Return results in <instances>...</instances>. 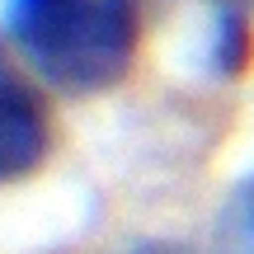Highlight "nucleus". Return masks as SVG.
Returning <instances> with one entry per match:
<instances>
[{
	"mask_svg": "<svg viewBox=\"0 0 254 254\" xmlns=\"http://www.w3.org/2000/svg\"><path fill=\"white\" fill-rule=\"evenodd\" d=\"M24 57L62 94L113 90L136 57V9L132 0H80V9L38 38Z\"/></svg>",
	"mask_w": 254,
	"mask_h": 254,
	"instance_id": "f257e3e1",
	"label": "nucleus"
},
{
	"mask_svg": "<svg viewBox=\"0 0 254 254\" xmlns=\"http://www.w3.org/2000/svg\"><path fill=\"white\" fill-rule=\"evenodd\" d=\"M47 109L14 71L0 75V184L33 174L47 155Z\"/></svg>",
	"mask_w": 254,
	"mask_h": 254,
	"instance_id": "f03ea898",
	"label": "nucleus"
},
{
	"mask_svg": "<svg viewBox=\"0 0 254 254\" xmlns=\"http://www.w3.org/2000/svg\"><path fill=\"white\" fill-rule=\"evenodd\" d=\"M254 57V33L245 24V14H236V9H221L217 19H212V38H207V62L217 75H240L250 66Z\"/></svg>",
	"mask_w": 254,
	"mask_h": 254,
	"instance_id": "7ed1b4c3",
	"label": "nucleus"
},
{
	"mask_svg": "<svg viewBox=\"0 0 254 254\" xmlns=\"http://www.w3.org/2000/svg\"><path fill=\"white\" fill-rule=\"evenodd\" d=\"M75 9H80V0H5V24L14 33L19 52H28L38 38H47Z\"/></svg>",
	"mask_w": 254,
	"mask_h": 254,
	"instance_id": "20e7f679",
	"label": "nucleus"
},
{
	"mask_svg": "<svg viewBox=\"0 0 254 254\" xmlns=\"http://www.w3.org/2000/svg\"><path fill=\"white\" fill-rule=\"evenodd\" d=\"M226 231H231V240H236L240 254H254V174L236 189V198H231Z\"/></svg>",
	"mask_w": 254,
	"mask_h": 254,
	"instance_id": "39448f33",
	"label": "nucleus"
},
{
	"mask_svg": "<svg viewBox=\"0 0 254 254\" xmlns=\"http://www.w3.org/2000/svg\"><path fill=\"white\" fill-rule=\"evenodd\" d=\"M136 254H189V250H174V245H146V250H136Z\"/></svg>",
	"mask_w": 254,
	"mask_h": 254,
	"instance_id": "423d86ee",
	"label": "nucleus"
},
{
	"mask_svg": "<svg viewBox=\"0 0 254 254\" xmlns=\"http://www.w3.org/2000/svg\"><path fill=\"white\" fill-rule=\"evenodd\" d=\"M0 75H9V62H5V43H0Z\"/></svg>",
	"mask_w": 254,
	"mask_h": 254,
	"instance_id": "0eeeda50",
	"label": "nucleus"
}]
</instances>
